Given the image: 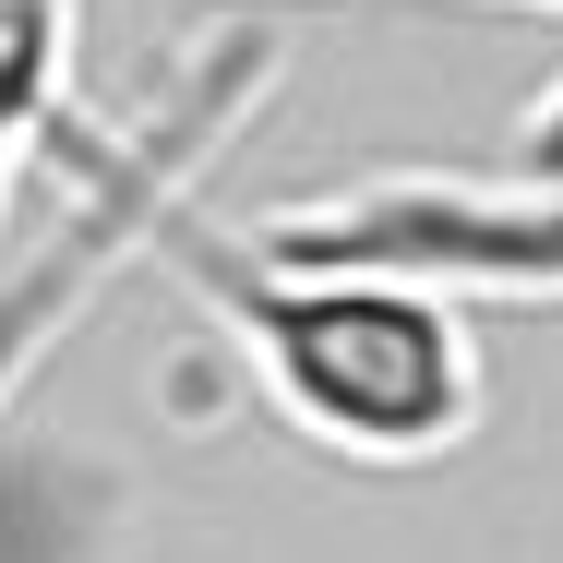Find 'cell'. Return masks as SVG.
<instances>
[{"instance_id":"cell-1","label":"cell","mask_w":563,"mask_h":563,"mask_svg":"<svg viewBox=\"0 0 563 563\" xmlns=\"http://www.w3.org/2000/svg\"><path fill=\"white\" fill-rule=\"evenodd\" d=\"M192 156H156V132H97L85 109L48 120L36 168H60V192L85 217L120 228V252L168 264L192 288V312L240 347V372L264 384V408L312 455L347 467H432L479 432L492 372H479V324L467 300L396 264H288L252 252L228 217L192 205Z\"/></svg>"},{"instance_id":"cell-2","label":"cell","mask_w":563,"mask_h":563,"mask_svg":"<svg viewBox=\"0 0 563 563\" xmlns=\"http://www.w3.org/2000/svg\"><path fill=\"white\" fill-rule=\"evenodd\" d=\"M228 228L288 264H396L455 300H563V205L516 180H360V192H312Z\"/></svg>"},{"instance_id":"cell-3","label":"cell","mask_w":563,"mask_h":563,"mask_svg":"<svg viewBox=\"0 0 563 563\" xmlns=\"http://www.w3.org/2000/svg\"><path fill=\"white\" fill-rule=\"evenodd\" d=\"M516 192H540V205H563V73L528 97V120H516Z\"/></svg>"},{"instance_id":"cell-4","label":"cell","mask_w":563,"mask_h":563,"mask_svg":"<svg viewBox=\"0 0 563 563\" xmlns=\"http://www.w3.org/2000/svg\"><path fill=\"white\" fill-rule=\"evenodd\" d=\"M516 12H552V24H563V0H516Z\"/></svg>"}]
</instances>
